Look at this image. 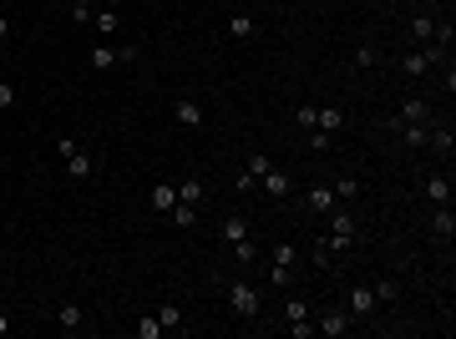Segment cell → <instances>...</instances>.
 I'll list each match as a JSON object with an SVG mask.
<instances>
[{
  "instance_id": "34",
  "label": "cell",
  "mask_w": 456,
  "mask_h": 339,
  "mask_svg": "<svg viewBox=\"0 0 456 339\" xmlns=\"http://www.w3.org/2000/svg\"><path fill=\"white\" fill-rule=\"evenodd\" d=\"M375 61H381V51H375V46H360L355 51V66H375Z\"/></svg>"
},
{
  "instance_id": "19",
  "label": "cell",
  "mask_w": 456,
  "mask_h": 339,
  "mask_svg": "<svg viewBox=\"0 0 456 339\" xmlns=\"http://www.w3.org/2000/svg\"><path fill=\"white\" fill-rule=\"evenodd\" d=\"M431 233H436V238H451V233H456L451 208H436V213H431Z\"/></svg>"
},
{
  "instance_id": "29",
  "label": "cell",
  "mask_w": 456,
  "mask_h": 339,
  "mask_svg": "<svg viewBox=\"0 0 456 339\" xmlns=\"http://www.w3.org/2000/svg\"><path fill=\"white\" fill-rule=\"evenodd\" d=\"M299 319H309V304L304 299H289V304H284V324H299Z\"/></svg>"
},
{
  "instance_id": "16",
  "label": "cell",
  "mask_w": 456,
  "mask_h": 339,
  "mask_svg": "<svg viewBox=\"0 0 456 339\" xmlns=\"http://www.w3.org/2000/svg\"><path fill=\"white\" fill-rule=\"evenodd\" d=\"M294 264H299V249H294V243H274L269 268H294Z\"/></svg>"
},
{
  "instance_id": "17",
  "label": "cell",
  "mask_w": 456,
  "mask_h": 339,
  "mask_svg": "<svg viewBox=\"0 0 456 339\" xmlns=\"http://www.w3.org/2000/svg\"><path fill=\"white\" fill-rule=\"evenodd\" d=\"M426 198H431V203H451V177L431 173V177H426Z\"/></svg>"
},
{
  "instance_id": "24",
  "label": "cell",
  "mask_w": 456,
  "mask_h": 339,
  "mask_svg": "<svg viewBox=\"0 0 456 339\" xmlns=\"http://www.w3.org/2000/svg\"><path fill=\"white\" fill-rule=\"evenodd\" d=\"M91 25H97L101 36H117V25H122V21H117V10H97V16H91Z\"/></svg>"
},
{
  "instance_id": "10",
  "label": "cell",
  "mask_w": 456,
  "mask_h": 339,
  "mask_svg": "<svg viewBox=\"0 0 456 339\" xmlns=\"http://www.w3.org/2000/svg\"><path fill=\"white\" fill-rule=\"evenodd\" d=\"M426 116H431V101H426V97H406L396 122H426Z\"/></svg>"
},
{
  "instance_id": "28",
  "label": "cell",
  "mask_w": 456,
  "mask_h": 339,
  "mask_svg": "<svg viewBox=\"0 0 456 339\" xmlns=\"http://www.w3.org/2000/svg\"><path fill=\"white\" fill-rule=\"evenodd\" d=\"M370 289H375V299H381V304H396L400 284H396V279H381V284H370Z\"/></svg>"
},
{
  "instance_id": "22",
  "label": "cell",
  "mask_w": 456,
  "mask_h": 339,
  "mask_svg": "<svg viewBox=\"0 0 456 339\" xmlns=\"http://www.w3.org/2000/svg\"><path fill=\"white\" fill-rule=\"evenodd\" d=\"M167 218H173L178 228H193V223H198V208H193V203H173V213H167Z\"/></svg>"
},
{
  "instance_id": "30",
  "label": "cell",
  "mask_w": 456,
  "mask_h": 339,
  "mask_svg": "<svg viewBox=\"0 0 456 339\" xmlns=\"http://www.w3.org/2000/svg\"><path fill=\"white\" fill-rule=\"evenodd\" d=\"M158 334H163V319H158V314L137 319V339H158Z\"/></svg>"
},
{
  "instance_id": "39",
  "label": "cell",
  "mask_w": 456,
  "mask_h": 339,
  "mask_svg": "<svg viewBox=\"0 0 456 339\" xmlns=\"http://www.w3.org/2000/svg\"><path fill=\"white\" fill-rule=\"evenodd\" d=\"M5 334H10V319H5V314H0V339H5Z\"/></svg>"
},
{
  "instance_id": "37",
  "label": "cell",
  "mask_w": 456,
  "mask_h": 339,
  "mask_svg": "<svg viewBox=\"0 0 456 339\" xmlns=\"http://www.w3.org/2000/svg\"><path fill=\"white\" fill-rule=\"evenodd\" d=\"M289 334H294V339H309V334H315V324H309V319H299V324H289Z\"/></svg>"
},
{
  "instance_id": "7",
  "label": "cell",
  "mask_w": 456,
  "mask_h": 339,
  "mask_svg": "<svg viewBox=\"0 0 456 339\" xmlns=\"http://www.w3.org/2000/svg\"><path fill=\"white\" fill-rule=\"evenodd\" d=\"M218 233H224V243L233 249V243H243V238H249V218H243V213H228L224 223H218Z\"/></svg>"
},
{
  "instance_id": "20",
  "label": "cell",
  "mask_w": 456,
  "mask_h": 339,
  "mask_svg": "<svg viewBox=\"0 0 456 339\" xmlns=\"http://www.w3.org/2000/svg\"><path fill=\"white\" fill-rule=\"evenodd\" d=\"M178 203H193V208H198V203H203V182H198V177H182V182H178Z\"/></svg>"
},
{
  "instance_id": "27",
  "label": "cell",
  "mask_w": 456,
  "mask_h": 339,
  "mask_svg": "<svg viewBox=\"0 0 456 339\" xmlns=\"http://www.w3.org/2000/svg\"><path fill=\"white\" fill-rule=\"evenodd\" d=\"M91 16H97V0H71V21L76 25H86Z\"/></svg>"
},
{
  "instance_id": "12",
  "label": "cell",
  "mask_w": 456,
  "mask_h": 339,
  "mask_svg": "<svg viewBox=\"0 0 456 339\" xmlns=\"http://www.w3.org/2000/svg\"><path fill=\"white\" fill-rule=\"evenodd\" d=\"M228 36H233V41H249V36H259V21L239 10V16H228Z\"/></svg>"
},
{
  "instance_id": "35",
  "label": "cell",
  "mask_w": 456,
  "mask_h": 339,
  "mask_svg": "<svg viewBox=\"0 0 456 339\" xmlns=\"http://www.w3.org/2000/svg\"><path fill=\"white\" fill-rule=\"evenodd\" d=\"M10 107H16V86L0 81V112H10Z\"/></svg>"
},
{
  "instance_id": "1",
  "label": "cell",
  "mask_w": 456,
  "mask_h": 339,
  "mask_svg": "<svg viewBox=\"0 0 456 339\" xmlns=\"http://www.w3.org/2000/svg\"><path fill=\"white\" fill-rule=\"evenodd\" d=\"M324 218H330V233H324V243L335 249V258H340V253H350V243H355V233H360V228H355V213H345V208L335 203Z\"/></svg>"
},
{
  "instance_id": "15",
  "label": "cell",
  "mask_w": 456,
  "mask_h": 339,
  "mask_svg": "<svg viewBox=\"0 0 456 339\" xmlns=\"http://www.w3.org/2000/svg\"><path fill=\"white\" fill-rule=\"evenodd\" d=\"M315 127H320V132H340V127H345V112H340V107H320V112H315Z\"/></svg>"
},
{
  "instance_id": "36",
  "label": "cell",
  "mask_w": 456,
  "mask_h": 339,
  "mask_svg": "<svg viewBox=\"0 0 456 339\" xmlns=\"http://www.w3.org/2000/svg\"><path fill=\"white\" fill-rule=\"evenodd\" d=\"M309 147H315V152H330V132H320V127H315V132H309Z\"/></svg>"
},
{
  "instance_id": "31",
  "label": "cell",
  "mask_w": 456,
  "mask_h": 339,
  "mask_svg": "<svg viewBox=\"0 0 456 339\" xmlns=\"http://www.w3.org/2000/svg\"><path fill=\"white\" fill-rule=\"evenodd\" d=\"M335 198H340V203L360 198V182H355V177H340V182H335Z\"/></svg>"
},
{
  "instance_id": "23",
  "label": "cell",
  "mask_w": 456,
  "mask_h": 339,
  "mask_svg": "<svg viewBox=\"0 0 456 339\" xmlns=\"http://www.w3.org/2000/svg\"><path fill=\"white\" fill-rule=\"evenodd\" d=\"M309 264H315V268H330V264H335V249H330L324 238H315V249H309Z\"/></svg>"
},
{
  "instance_id": "4",
  "label": "cell",
  "mask_w": 456,
  "mask_h": 339,
  "mask_svg": "<svg viewBox=\"0 0 456 339\" xmlns=\"http://www.w3.org/2000/svg\"><path fill=\"white\" fill-rule=\"evenodd\" d=\"M375 309H381V299H375V289H370V284H355V289H350V314L370 319Z\"/></svg>"
},
{
  "instance_id": "38",
  "label": "cell",
  "mask_w": 456,
  "mask_h": 339,
  "mask_svg": "<svg viewBox=\"0 0 456 339\" xmlns=\"http://www.w3.org/2000/svg\"><path fill=\"white\" fill-rule=\"evenodd\" d=\"M0 41H10V21L5 16H0Z\"/></svg>"
},
{
  "instance_id": "8",
  "label": "cell",
  "mask_w": 456,
  "mask_h": 339,
  "mask_svg": "<svg viewBox=\"0 0 456 339\" xmlns=\"http://www.w3.org/2000/svg\"><path fill=\"white\" fill-rule=\"evenodd\" d=\"M259 188H264L269 198H289V188H294V182H289V173H279V167H269V173L259 177Z\"/></svg>"
},
{
  "instance_id": "14",
  "label": "cell",
  "mask_w": 456,
  "mask_h": 339,
  "mask_svg": "<svg viewBox=\"0 0 456 339\" xmlns=\"http://www.w3.org/2000/svg\"><path fill=\"white\" fill-rule=\"evenodd\" d=\"M56 324H61L67 334H71V329H82V304H76V299H67V304L56 309Z\"/></svg>"
},
{
  "instance_id": "33",
  "label": "cell",
  "mask_w": 456,
  "mask_h": 339,
  "mask_svg": "<svg viewBox=\"0 0 456 339\" xmlns=\"http://www.w3.org/2000/svg\"><path fill=\"white\" fill-rule=\"evenodd\" d=\"M315 112H320V107H294V127H304V132H315Z\"/></svg>"
},
{
  "instance_id": "9",
  "label": "cell",
  "mask_w": 456,
  "mask_h": 339,
  "mask_svg": "<svg viewBox=\"0 0 456 339\" xmlns=\"http://www.w3.org/2000/svg\"><path fill=\"white\" fill-rule=\"evenodd\" d=\"M173 116H178V127H203V107H198L193 97H178Z\"/></svg>"
},
{
  "instance_id": "25",
  "label": "cell",
  "mask_w": 456,
  "mask_h": 339,
  "mask_svg": "<svg viewBox=\"0 0 456 339\" xmlns=\"http://www.w3.org/2000/svg\"><path fill=\"white\" fill-rule=\"evenodd\" d=\"M158 319H163V329H182V304H163Z\"/></svg>"
},
{
  "instance_id": "18",
  "label": "cell",
  "mask_w": 456,
  "mask_h": 339,
  "mask_svg": "<svg viewBox=\"0 0 456 339\" xmlns=\"http://www.w3.org/2000/svg\"><path fill=\"white\" fill-rule=\"evenodd\" d=\"M67 173H71L76 182H82V177H91V173H97V162H91L86 152H71V158H67Z\"/></svg>"
},
{
  "instance_id": "2",
  "label": "cell",
  "mask_w": 456,
  "mask_h": 339,
  "mask_svg": "<svg viewBox=\"0 0 456 339\" xmlns=\"http://www.w3.org/2000/svg\"><path fill=\"white\" fill-rule=\"evenodd\" d=\"M228 304H233V314H243V319H254L259 314V289L249 279H239V284H228Z\"/></svg>"
},
{
  "instance_id": "11",
  "label": "cell",
  "mask_w": 456,
  "mask_h": 339,
  "mask_svg": "<svg viewBox=\"0 0 456 339\" xmlns=\"http://www.w3.org/2000/svg\"><path fill=\"white\" fill-rule=\"evenodd\" d=\"M147 203L158 208V213H173V203H178V188H173V182H158V188L147 192Z\"/></svg>"
},
{
  "instance_id": "13",
  "label": "cell",
  "mask_w": 456,
  "mask_h": 339,
  "mask_svg": "<svg viewBox=\"0 0 456 339\" xmlns=\"http://www.w3.org/2000/svg\"><path fill=\"white\" fill-rule=\"evenodd\" d=\"M112 66H117V46L97 41V46H91V71H112Z\"/></svg>"
},
{
  "instance_id": "5",
  "label": "cell",
  "mask_w": 456,
  "mask_h": 339,
  "mask_svg": "<svg viewBox=\"0 0 456 339\" xmlns=\"http://www.w3.org/2000/svg\"><path fill=\"white\" fill-rule=\"evenodd\" d=\"M269 167H274V158H264V152H254V158H249V167L239 173V192H254V188H259V177H264Z\"/></svg>"
},
{
  "instance_id": "21",
  "label": "cell",
  "mask_w": 456,
  "mask_h": 339,
  "mask_svg": "<svg viewBox=\"0 0 456 339\" xmlns=\"http://www.w3.org/2000/svg\"><path fill=\"white\" fill-rule=\"evenodd\" d=\"M426 147H436L441 158H451V147H456V142H451V127H436V132L426 137Z\"/></svg>"
},
{
  "instance_id": "3",
  "label": "cell",
  "mask_w": 456,
  "mask_h": 339,
  "mask_svg": "<svg viewBox=\"0 0 456 339\" xmlns=\"http://www.w3.org/2000/svg\"><path fill=\"white\" fill-rule=\"evenodd\" d=\"M315 334H324V339H340V334H350V309H324V314H320V324H315Z\"/></svg>"
},
{
  "instance_id": "26",
  "label": "cell",
  "mask_w": 456,
  "mask_h": 339,
  "mask_svg": "<svg viewBox=\"0 0 456 339\" xmlns=\"http://www.w3.org/2000/svg\"><path fill=\"white\" fill-rule=\"evenodd\" d=\"M431 31H436L431 16H416V21H411V41H431Z\"/></svg>"
},
{
  "instance_id": "32",
  "label": "cell",
  "mask_w": 456,
  "mask_h": 339,
  "mask_svg": "<svg viewBox=\"0 0 456 339\" xmlns=\"http://www.w3.org/2000/svg\"><path fill=\"white\" fill-rule=\"evenodd\" d=\"M233 258H239V264H243V268H249V264H254V258H259V249H254V243H249V238H243V243H233Z\"/></svg>"
},
{
  "instance_id": "6",
  "label": "cell",
  "mask_w": 456,
  "mask_h": 339,
  "mask_svg": "<svg viewBox=\"0 0 456 339\" xmlns=\"http://www.w3.org/2000/svg\"><path fill=\"white\" fill-rule=\"evenodd\" d=\"M335 203H340V198H335V188H324V182H315V188L304 192V208H309V213H330Z\"/></svg>"
}]
</instances>
